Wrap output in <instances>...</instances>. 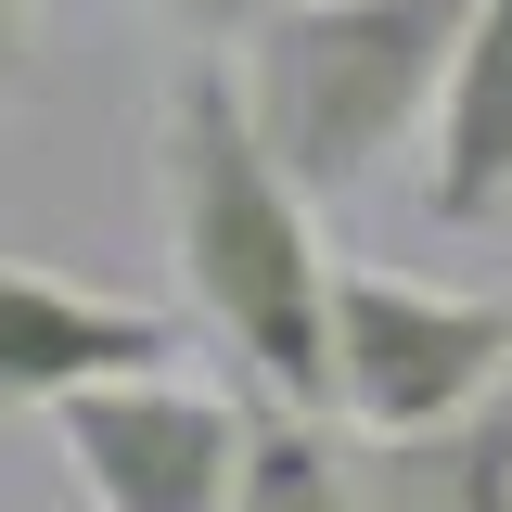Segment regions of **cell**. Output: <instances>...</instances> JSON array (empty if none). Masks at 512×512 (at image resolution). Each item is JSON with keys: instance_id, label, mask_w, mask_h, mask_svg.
Here are the masks:
<instances>
[{"instance_id": "1", "label": "cell", "mask_w": 512, "mask_h": 512, "mask_svg": "<svg viewBox=\"0 0 512 512\" xmlns=\"http://www.w3.org/2000/svg\"><path fill=\"white\" fill-rule=\"evenodd\" d=\"M154 192H167V256H180L205 333L244 359V384L333 410V269L346 256L308 231L320 192L256 141L244 77L205 52L154 103Z\"/></svg>"}, {"instance_id": "2", "label": "cell", "mask_w": 512, "mask_h": 512, "mask_svg": "<svg viewBox=\"0 0 512 512\" xmlns=\"http://www.w3.org/2000/svg\"><path fill=\"white\" fill-rule=\"evenodd\" d=\"M461 39H474V0H295L231 52V77H244L256 141L320 205H346L384 180V154L436 141Z\"/></svg>"}, {"instance_id": "3", "label": "cell", "mask_w": 512, "mask_h": 512, "mask_svg": "<svg viewBox=\"0 0 512 512\" xmlns=\"http://www.w3.org/2000/svg\"><path fill=\"white\" fill-rule=\"evenodd\" d=\"M512 384V295H436L397 269H333V423L410 436Z\"/></svg>"}, {"instance_id": "4", "label": "cell", "mask_w": 512, "mask_h": 512, "mask_svg": "<svg viewBox=\"0 0 512 512\" xmlns=\"http://www.w3.org/2000/svg\"><path fill=\"white\" fill-rule=\"evenodd\" d=\"M52 448H64V474H77L90 512H231L244 397L180 384L167 359L154 372H103L52 410Z\"/></svg>"}, {"instance_id": "5", "label": "cell", "mask_w": 512, "mask_h": 512, "mask_svg": "<svg viewBox=\"0 0 512 512\" xmlns=\"http://www.w3.org/2000/svg\"><path fill=\"white\" fill-rule=\"evenodd\" d=\"M154 359H180V333L154 308L52 282V269H0V410H64L77 384L154 372Z\"/></svg>"}, {"instance_id": "6", "label": "cell", "mask_w": 512, "mask_h": 512, "mask_svg": "<svg viewBox=\"0 0 512 512\" xmlns=\"http://www.w3.org/2000/svg\"><path fill=\"white\" fill-rule=\"evenodd\" d=\"M359 512H512V384L410 436H359Z\"/></svg>"}, {"instance_id": "7", "label": "cell", "mask_w": 512, "mask_h": 512, "mask_svg": "<svg viewBox=\"0 0 512 512\" xmlns=\"http://www.w3.org/2000/svg\"><path fill=\"white\" fill-rule=\"evenodd\" d=\"M423 205L448 231H474V218L512 205V0H474V39H461V77H448V116H436Z\"/></svg>"}, {"instance_id": "8", "label": "cell", "mask_w": 512, "mask_h": 512, "mask_svg": "<svg viewBox=\"0 0 512 512\" xmlns=\"http://www.w3.org/2000/svg\"><path fill=\"white\" fill-rule=\"evenodd\" d=\"M231 512H359V448H333V410H295L244 384V474Z\"/></svg>"}, {"instance_id": "9", "label": "cell", "mask_w": 512, "mask_h": 512, "mask_svg": "<svg viewBox=\"0 0 512 512\" xmlns=\"http://www.w3.org/2000/svg\"><path fill=\"white\" fill-rule=\"evenodd\" d=\"M141 13H167L180 39H205V52H244L269 13H295V0H141Z\"/></svg>"}, {"instance_id": "10", "label": "cell", "mask_w": 512, "mask_h": 512, "mask_svg": "<svg viewBox=\"0 0 512 512\" xmlns=\"http://www.w3.org/2000/svg\"><path fill=\"white\" fill-rule=\"evenodd\" d=\"M39 77V0H0V90Z\"/></svg>"}]
</instances>
